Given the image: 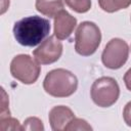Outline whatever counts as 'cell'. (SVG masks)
Segmentation results:
<instances>
[{
    "instance_id": "1",
    "label": "cell",
    "mask_w": 131,
    "mask_h": 131,
    "mask_svg": "<svg viewBox=\"0 0 131 131\" xmlns=\"http://www.w3.org/2000/svg\"><path fill=\"white\" fill-rule=\"evenodd\" d=\"M50 32V23L48 19L32 15L17 20L13 27L15 40L23 46L33 47L43 42L44 38Z\"/></svg>"
},
{
    "instance_id": "2",
    "label": "cell",
    "mask_w": 131,
    "mask_h": 131,
    "mask_svg": "<svg viewBox=\"0 0 131 131\" xmlns=\"http://www.w3.org/2000/svg\"><path fill=\"white\" fill-rule=\"evenodd\" d=\"M78 87L77 77L64 69H55L47 73L43 81L46 93L54 97H68L74 94Z\"/></svg>"
},
{
    "instance_id": "3",
    "label": "cell",
    "mask_w": 131,
    "mask_h": 131,
    "mask_svg": "<svg viewBox=\"0 0 131 131\" xmlns=\"http://www.w3.org/2000/svg\"><path fill=\"white\" fill-rule=\"evenodd\" d=\"M101 41V33L98 26L92 21L81 23L75 34V50L82 56L93 54Z\"/></svg>"
},
{
    "instance_id": "4",
    "label": "cell",
    "mask_w": 131,
    "mask_h": 131,
    "mask_svg": "<svg viewBox=\"0 0 131 131\" xmlns=\"http://www.w3.org/2000/svg\"><path fill=\"white\" fill-rule=\"evenodd\" d=\"M93 102L100 107L113 105L119 98L120 87L118 82L112 77H101L96 79L90 90Z\"/></svg>"
},
{
    "instance_id": "5",
    "label": "cell",
    "mask_w": 131,
    "mask_h": 131,
    "mask_svg": "<svg viewBox=\"0 0 131 131\" xmlns=\"http://www.w3.org/2000/svg\"><path fill=\"white\" fill-rule=\"evenodd\" d=\"M40 63L28 54H18L14 56L10 62V73L13 78L24 84L35 83L41 72Z\"/></svg>"
},
{
    "instance_id": "6",
    "label": "cell",
    "mask_w": 131,
    "mask_h": 131,
    "mask_svg": "<svg viewBox=\"0 0 131 131\" xmlns=\"http://www.w3.org/2000/svg\"><path fill=\"white\" fill-rule=\"evenodd\" d=\"M128 55L129 47L126 41L120 38H113L107 42L102 51L101 61L107 69L118 70L125 64Z\"/></svg>"
},
{
    "instance_id": "7",
    "label": "cell",
    "mask_w": 131,
    "mask_h": 131,
    "mask_svg": "<svg viewBox=\"0 0 131 131\" xmlns=\"http://www.w3.org/2000/svg\"><path fill=\"white\" fill-rule=\"evenodd\" d=\"M62 53V44L54 35L45 39L34 51L33 55L38 63L50 64L59 59Z\"/></svg>"
},
{
    "instance_id": "8",
    "label": "cell",
    "mask_w": 131,
    "mask_h": 131,
    "mask_svg": "<svg viewBox=\"0 0 131 131\" xmlns=\"http://www.w3.org/2000/svg\"><path fill=\"white\" fill-rule=\"evenodd\" d=\"M77 25V19L62 9L54 16V36L59 40L68 39Z\"/></svg>"
},
{
    "instance_id": "9",
    "label": "cell",
    "mask_w": 131,
    "mask_h": 131,
    "mask_svg": "<svg viewBox=\"0 0 131 131\" xmlns=\"http://www.w3.org/2000/svg\"><path fill=\"white\" fill-rule=\"evenodd\" d=\"M75 118V114L73 111L64 105H56L53 106L49 112V123L50 127L54 131L64 130L67 125Z\"/></svg>"
},
{
    "instance_id": "10",
    "label": "cell",
    "mask_w": 131,
    "mask_h": 131,
    "mask_svg": "<svg viewBox=\"0 0 131 131\" xmlns=\"http://www.w3.org/2000/svg\"><path fill=\"white\" fill-rule=\"evenodd\" d=\"M36 9L48 17H54L63 9L62 0H36Z\"/></svg>"
},
{
    "instance_id": "11",
    "label": "cell",
    "mask_w": 131,
    "mask_h": 131,
    "mask_svg": "<svg viewBox=\"0 0 131 131\" xmlns=\"http://www.w3.org/2000/svg\"><path fill=\"white\" fill-rule=\"evenodd\" d=\"M98 3L103 11L112 13L127 8L131 5V0H98Z\"/></svg>"
},
{
    "instance_id": "12",
    "label": "cell",
    "mask_w": 131,
    "mask_h": 131,
    "mask_svg": "<svg viewBox=\"0 0 131 131\" xmlns=\"http://www.w3.org/2000/svg\"><path fill=\"white\" fill-rule=\"evenodd\" d=\"M66 4L78 13H85L91 8V0H64Z\"/></svg>"
},
{
    "instance_id": "13",
    "label": "cell",
    "mask_w": 131,
    "mask_h": 131,
    "mask_svg": "<svg viewBox=\"0 0 131 131\" xmlns=\"http://www.w3.org/2000/svg\"><path fill=\"white\" fill-rule=\"evenodd\" d=\"M73 130H92V127L83 119L74 118L66 127L64 131H73Z\"/></svg>"
},
{
    "instance_id": "14",
    "label": "cell",
    "mask_w": 131,
    "mask_h": 131,
    "mask_svg": "<svg viewBox=\"0 0 131 131\" xmlns=\"http://www.w3.org/2000/svg\"><path fill=\"white\" fill-rule=\"evenodd\" d=\"M33 130V131H43L44 126L42 124V121L36 117H30L25 120L23 125V130Z\"/></svg>"
},
{
    "instance_id": "15",
    "label": "cell",
    "mask_w": 131,
    "mask_h": 131,
    "mask_svg": "<svg viewBox=\"0 0 131 131\" xmlns=\"http://www.w3.org/2000/svg\"><path fill=\"white\" fill-rule=\"evenodd\" d=\"M0 123L2 130H23V127L19 125V122L14 118H10L9 116L1 118Z\"/></svg>"
},
{
    "instance_id": "16",
    "label": "cell",
    "mask_w": 131,
    "mask_h": 131,
    "mask_svg": "<svg viewBox=\"0 0 131 131\" xmlns=\"http://www.w3.org/2000/svg\"><path fill=\"white\" fill-rule=\"evenodd\" d=\"M123 118L127 126L131 127V101H129L125 105L124 111H123Z\"/></svg>"
},
{
    "instance_id": "17",
    "label": "cell",
    "mask_w": 131,
    "mask_h": 131,
    "mask_svg": "<svg viewBox=\"0 0 131 131\" xmlns=\"http://www.w3.org/2000/svg\"><path fill=\"white\" fill-rule=\"evenodd\" d=\"M124 82H125V85H126L127 89L131 91V68L125 73V75H124Z\"/></svg>"
},
{
    "instance_id": "18",
    "label": "cell",
    "mask_w": 131,
    "mask_h": 131,
    "mask_svg": "<svg viewBox=\"0 0 131 131\" xmlns=\"http://www.w3.org/2000/svg\"><path fill=\"white\" fill-rule=\"evenodd\" d=\"M130 20H131V16H130Z\"/></svg>"
}]
</instances>
